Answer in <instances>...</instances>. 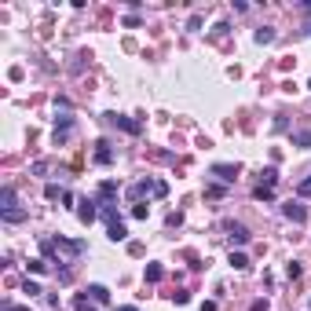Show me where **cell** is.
I'll use <instances>...</instances> for the list:
<instances>
[{
	"mask_svg": "<svg viewBox=\"0 0 311 311\" xmlns=\"http://www.w3.org/2000/svg\"><path fill=\"white\" fill-rule=\"evenodd\" d=\"M0 216H4V223H22L26 220V209H18V198H15L11 183L0 190Z\"/></svg>",
	"mask_w": 311,
	"mask_h": 311,
	"instance_id": "cell-1",
	"label": "cell"
},
{
	"mask_svg": "<svg viewBox=\"0 0 311 311\" xmlns=\"http://www.w3.org/2000/svg\"><path fill=\"white\" fill-rule=\"evenodd\" d=\"M103 216H107V223H110V227H107V238H110V242H124V238H128V227L117 220V213H114V209H103Z\"/></svg>",
	"mask_w": 311,
	"mask_h": 311,
	"instance_id": "cell-2",
	"label": "cell"
},
{
	"mask_svg": "<svg viewBox=\"0 0 311 311\" xmlns=\"http://www.w3.org/2000/svg\"><path fill=\"white\" fill-rule=\"evenodd\" d=\"M282 213H286V220H293V223H304V220H308V209H304L300 202H286V205H282Z\"/></svg>",
	"mask_w": 311,
	"mask_h": 311,
	"instance_id": "cell-3",
	"label": "cell"
},
{
	"mask_svg": "<svg viewBox=\"0 0 311 311\" xmlns=\"http://www.w3.org/2000/svg\"><path fill=\"white\" fill-rule=\"evenodd\" d=\"M227 234H231V242H238V246H246V242H249V227H246V223H234V220H231L227 223Z\"/></svg>",
	"mask_w": 311,
	"mask_h": 311,
	"instance_id": "cell-4",
	"label": "cell"
},
{
	"mask_svg": "<svg viewBox=\"0 0 311 311\" xmlns=\"http://www.w3.org/2000/svg\"><path fill=\"white\" fill-rule=\"evenodd\" d=\"M213 176L223 183H234L238 180V165H213Z\"/></svg>",
	"mask_w": 311,
	"mask_h": 311,
	"instance_id": "cell-5",
	"label": "cell"
},
{
	"mask_svg": "<svg viewBox=\"0 0 311 311\" xmlns=\"http://www.w3.org/2000/svg\"><path fill=\"white\" fill-rule=\"evenodd\" d=\"M107 121H110V124H117V128H124V132H132V136H140V124L128 121V117H121V114H107Z\"/></svg>",
	"mask_w": 311,
	"mask_h": 311,
	"instance_id": "cell-6",
	"label": "cell"
},
{
	"mask_svg": "<svg viewBox=\"0 0 311 311\" xmlns=\"http://www.w3.org/2000/svg\"><path fill=\"white\" fill-rule=\"evenodd\" d=\"M95 161H99V165H110V161H114V150H110V143H107V140H99V143H95Z\"/></svg>",
	"mask_w": 311,
	"mask_h": 311,
	"instance_id": "cell-7",
	"label": "cell"
},
{
	"mask_svg": "<svg viewBox=\"0 0 311 311\" xmlns=\"http://www.w3.org/2000/svg\"><path fill=\"white\" fill-rule=\"evenodd\" d=\"M154 190H157V180H143L128 190V198H143V194H154Z\"/></svg>",
	"mask_w": 311,
	"mask_h": 311,
	"instance_id": "cell-8",
	"label": "cell"
},
{
	"mask_svg": "<svg viewBox=\"0 0 311 311\" xmlns=\"http://www.w3.org/2000/svg\"><path fill=\"white\" fill-rule=\"evenodd\" d=\"M77 216H81V223H92L99 216V209H95V202H81V209H77Z\"/></svg>",
	"mask_w": 311,
	"mask_h": 311,
	"instance_id": "cell-9",
	"label": "cell"
},
{
	"mask_svg": "<svg viewBox=\"0 0 311 311\" xmlns=\"http://www.w3.org/2000/svg\"><path fill=\"white\" fill-rule=\"evenodd\" d=\"M84 293H88L92 300H99V304H107V300H110V289H107V286H99V282H95V286H88Z\"/></svg>",
	"mask_w": 311,
	"mask_h": 311,
	"instance_id": "cell-10",
	"label": "cell"
},
{
	"mask_svg": "<svg viewBox=\"0 0 311 311\" xmlns=\"http://www.w3.org/2000/svg\"><path fill=\"white\" fill-rule=\"evenodd\" d=\"M165 279V267L161 264H147V282H161Z\"/></svg>",
	"mask_w": 311,
	"mask_h": 311,
	"instance_id": "cell-11",
	"label": "cell"
},
{
	"mask_svg": "<svg viewBox=\"0 0 311 311\" xmlns=\"http://www.w3.org/2000/svg\"><path fill=\"white\" fill-rule=\"evenodd\" d=\"M293 147H311V128L293 132Z\"/></svg>",
	"mask_w": 311,
	"mask_h": 311,
	"instance_id": "cell-12",
	"label": "cell"
},
{
	"mask_svg": "<svg viewBox=\"0 0 311 311\" xmlns=\"http://www.w3.org/2000/svg\"><path fill=\"white\" fill-rule=\"evenodd\" d=\"M275 41V30H271V26H260V30H256V44H271Z\"/></svg>",
	"mask_w": 311,
	"mask_h": 311,
	"instance_id": "cell-13",
	"label": "cell"
},
{
	"mask_svg": "<svg viewBox=\"0 0 311 311\" xmlns=\"http://www.w3.org/2000/svg\"><path fill=\"white\" fill-rule=\"evenodd\" d=\"M114 194H117V183H114V180L99 183V198H103V202H107V198H114Z\"/></svg>",
	"mask_w": 311,
	"mask_h": 311,
	"instance_id": "cell-14",
	"label": "cell"
},
{
	"mask_svg": "<svg viewBox=\"0 0 311 311\" xmlns=\"http://www.w3.org/2000/svg\"><path fill=\"white\" fill-rule=\"evenodd\" d=\"M231 267H234V271H246L249 267V256L246 253H231Z\"/></svg>",
	"mask_w": 311,
	"mask_h": 311,
	"instance_id": "cell-15",
	"label": "cell"
},
{
	"mask_svg": "<svg viewBox=\"0 0 311 311\" xmlns=\"http://www.w3.org/2000/svg\"><path fill=\"white\" fill-rule=\"evenodd\" d=\"M66 190L59 187V183H48V187H44V198H48V202H55V198H62Z\"/></svg>",
	"mask_w": 311,
	"mask_h": 311,
	"instance_id": "cell-16",
	"label": "cell"
},
{
	"mask_svg": "<svg viewBox=\"0 0 311 311\" xmlns=\"http://www.w3.org/2000/svg\"><path fill=\"white\" fill-rule=\"evenodd\" d=\"M279 183V169H264V183L260 187H275Z\"/></svg>",
	"mask_w": 311,
	"mask_h": 311,
	"instance_id": "cell-17",
	"label": "cell"
},
{
	"mask_svg": "<svg viewBox=\"0 0 311 311\" xmlns=\"http://www.w3.org/2000/svg\"><path fill=\"white\" fill-rule=\"evenodd\" d=\"M22 293H26V296H37V293H41V286H37V282H30V279H26V282H22Z\"/></svg>",
	"mask_w": 311,
	"mask_h": 311,
	"instance_id": "cell-18",
	"label": "cell"
},
{
	"mask_svg": "<svg viewBox=\"0 0 311 311\" xmlns=\"http://www.w3.org/2000/svg\"><path fill=\"white\" fill-rule=\"evenodd\" d=\"M220 194H223L220 183H209V187H205V198H220Z\"/></svg>",
	"mask_w": 311,
	"mask_h": 311,
	"instance_id": "cell-19",
	"label": "cell"
},
{
	"mask_svg": "<svg viewBox=\"0 0 311 311\" xmlns=\"http://www.w3.org/2000/svg\"><path fill=\"white\" fill-rule=\"evenodd\" d=\"M30 271H33V275H44V271H48V264H44V260H30Z\"/></svg>",
	"mask_w": 311,
	"mask_h": 311,
	"instance_id": "cell-20",
	"label": "cell"
},
{
	"mask_svg": "<svg viewBox=\"0 0 311 311\" xmlns=\"http://www.w3.org/2000/svg\"><path fill=\"white\" fill-rule=\"evenodd\" d=\"M300 271H304V267H300V264L293 260V264H289V267H286V275H289V279H300Z\"/></svg>",
	"mask_w": 311,
	"mask_h": 311,
	"instance_id": "cell-21",
	"label": "cell"
},
{
	"mask_svg": "<svg viewBox=\"0 0 311 311\" xmlns=\"http://www.w3.org/2000/svg\"><path fill=\"white\" fill-rule=\"evenodd\" d=\"M296 194H300V198H308V194H311V176L300 183V187H296Z\"/></svg>",
	"mask_w": 311,
	"mask_h": 311,
	"instance_id": "cell-22",
	"label": "cell"
},
{
	"mask_svg": "<svg viewBox=\"0 0 311 311\" xmlns=\"http://www.w3.org/2000/svg\"><path fill=\"white\" fill-rule=\"evenodd\" d=\"M147 213H150L147 205H136V209H132V216H136V220H147Z\"/></svg>",
	"mask_w": 311,
	"mask_h": 311,
	"instance_id": "cell-23",
	"label": "cell"
},
{
	"mask_svg": "<svg viewBox=\"0 0 311 311\" xmlns=\"http://www.w3.org/2000/svg\"><path fill=\"white\" fill-rule=\"evenodd\" d=\"M256 198H260V202H271V187H256Z\"/></svg>",
	"mask_w": 311,
	"mask_h": 311,
	"instance_id": "cell-24",
	"label": "cell"
},
{
	"mask_svg": "<svg viewBox=\"0 0 311 311\" xmlns=\"http://www.w3.org/2000/svg\"><path fill=\"white\" fill-rule=\"evenodd\" d=\"M77 311H95V308H92V304H88V300L81 296V300H77Z\"/></svg>",
	"mask_w": 311,
	"mask_h": 311,
	"instance_id": "cell-25",
	"label": "cell"
},
{
	"mask_svg": "<svg viewBox=\"0 0 311 311\" xmlns=\"http://www.w3.org/2000/svg\"><path fill=\"white\" fill-rule=\"evenodd\" d=\"M249 311H267V300H256V304H253Z\"/></svg>",
	"mask_w": 311,
	"mask_h": 311,
	"instance_id": "cell-26",
	"label": "cell"
},
{
	"mask_svg": "<svg viewBox=\"0 0 311 311\" xmlns=\"http://www.w3.org/2000/svg\"><path fill=\"white\" fill-rule=\"evenodd\" d=\"M4 311H30V308H18V304H4Z\"/></svg>",
	"mask_w": 311,
	"mask_h": 311,
	"instance_id": "cell-27",
	"label": "cell"
},
{
	"mask_svg": "<svg viewBox=\"0 0 311 311\" xmlns=\"http://www.w3.org/2000/svg\"><path fill=\"white\" fill-rule=\"evenodd\" d=\"M117 311H136V308H132V304H124V308H117Z\"/></svg>",
	"mask_w": 311,
	"mask_h": 311,
	"instance_id": "cell-28",
	"label": "cell"
},
{
	"mask_svg": "<svg viewBox=\"0 0 311 311\" xmlns=\"http://www.w3.org/2000/svg\"><path fill=\"white\" fill-rule=\"evenodd\" d=\"M308 30H311V26H308Z\"/></svg>",
	"mask_w": 311,
	"mask_h": 311,
	"instance_id": "cell-29",
	"label": "cell"
},
{
	"mask_svg": "<svg viewBox=\"0 0 311 311\" xmlns=\"http://www.w3.org/2000/svg\"><path fill=\"white\" fill-rule=\"evenodd\" d=\"M308 88H311V84H308Z\"/></svg>",
	"mask_w": 311,
	"mask_h": 311,
	"instance_id": "cell-30",
	"label": "cell"
}]
</instances>
